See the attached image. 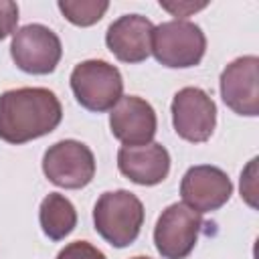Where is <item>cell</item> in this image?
Returning <instances> with one entry per match:
<instances>
[{"mask_svg": "<svg viewBox=\"0 0 259 259\" xmlns=\"http://www.w3.org/2000/svg\"><path fill=\"white\" fill-rule=\"evenodd\" d=\"M255 162H257V158H253L251 162H249V166H247V170L241 174V196H245V200L251 204V206H255V200H253V196H255Z\"/></svg>", "mask_w": 259, "mask_h": 259, "instance_id": "ac0fdd59", "label": "cell"}, {"mask_svg": "<svg viewBox=\"0 0 259 259\" xmlns=\"http://www.w3.org/2000/svg\"><path fill=\"white\" fill-rule=\"evenodd\" d=\"M63 16L75 26H91L103 18L109 8L105 0H59L57 2Z\"/></svg>", "mask_w": 259, "mask_h": 259, "instance_id": "9a60e30c", "label": "cell"}, {"mask_svg": "<svg viewBox=\"0 0 259 259\" xmlns=\"http://www.w3.org/2000/svg\"><path fill=\"white\" fill-rule=\"evenodd\" d=\"M206 53V36L202 28L190 20L176 18L154 26L152 55L170 69L196 67Z\"/></svg>", "mask_w": 259, "mask_h": 259, "instance_id": "277c9868", "label": "cell"}, {"mask_svg": "<svg viewBox=\"0 0 259 259\" xmlns=\"http://www.w3.org/2000/svg\"><path fill=\"white\" fill-rule=\"evenodd\" d=\"M38 223L51 241H63L77 227V210L65 194L49 192L40 202Z\"/></svg>", "mask_w": 259, "mask_h": 259, "instance_id": "5bb4252c", "label": "cell"}, {"mask_svg": "<svg viewBox=\"0 0 259 259\" xmlns=\"http://www.w3.org/2000/svg\"><path fill=\"white\" fill-rule=\"evenodd\" d=\"M69 81L77 103L93 113L113 109L123 97V77L119 69L101 59H89L75 65Z\"/></svg>", "mask_w": 259, "mask_h": 259, "instance_id": "3957f363", "label": "cell"}, {"mask_svg": "<svg viewBox=\"0 0 259 259\" xmlns=\"http://www.w3.org/2000/svg\"><path fill=\"white\" fill-rule=\"evenodd\" d=\"M132 259H152V257H146V255H138V257H132Z\"/></svg>", "mask_w": 259, "mask_h": 259, "instance_id": "ffe728a7", "label": "cell"}, {"mask_svg": "<svg viewBox=\"0 0 259 259\" xmlns=\"http://www.w3.org/2000/svg\"><path fill=\"white\" fill-rule=\"evenodd\" d=\"M55 259H107L101 249L87 241H73L65 245Z\"/></svg>", "mask_w": 259, "mask_h": 259, "instance_id": "2e32d148", "label": "cell"}, {"mask_svg": "<svg viewBox=\"0 0 259 259\" xmlns=\"http://www.w3.org/2000/svg\"><path fill=\"white\" fill-rule=\"evenodd\" d=\"M42 172L59 188H85L95 176V156L79 140H61L47 148Z\"/></svg>", "mask_w": 259, "mask_h": 259, "instance_id": "5b68a950", "label": "cell"}, {"mask_svg": "<svg viewBox=\"0 0 259 259\" xmlns=\"http://www.w3.org/2000/svg\"><path fill=\"white\" fill-rule=\"evenodd\" d=\"M231 194H233L231 178L227 176L225 170L210 164L190 166L180 182L182 204H186L198 214L219 210L223 204L229 202Z\"/></svg>", "mask_w": 259, "mask_h": 259, "instance_id": "9c48e42d", "label": "cell"}, {"mask_svg": "<svg viewBox=\"0 0 259 259\" xmlns=\"http://www.w3.org/2000/svg\"><path fill=\"white\" fill-rule=\"evenodd\" d=\"M109 127L113 138L123 146H146L156 136L158 117L146 99L123 95L109 113Z\"/></svg>", "mask_w": 259, "mask_h": 259, "instance_id": "8fae6325", "label": "cell"}, {"mask_svg": "<svg viewBox=\"0 0 259 259\" xmlns=\"http://www.w3.org/2000/svg\"><path fill=\"white\" fill-rule=\"evenodd\" d=\"M93 225L99 237L111 247H130L142 231L144 204L130 190H107L93 206Z\"/></svg>", "mask_w": 259, "mask_h": 259, "instance_id": "7a4b0ae2", "label": "cell"}, {"mask_svg": "<svg viewBox=\"0 0 259 259\" xmlns=\"http://www.w3.org/2000/svg\"><path fill=\"white\" fill-rule=\"evenodd\" d=\"M170 111L174 132L190 144L206 142L217 127V105L200 87H182L176 91Z\"/></svg>", "mask_w": 259, "mask_h": 259, "instance_id": "ba28073f", "label": "cell"}, {"mask_svg": "<svg viewBox=\"0 0 259 259\" xmlns=\"http://www.w3.org/2000/svg\"><path fill=\"white\" fill-rule=\"evenodd\" d=\"M10 57L14 65L30 75H49L63 57L61 38L45 24H26L12 34Z\"/></svg>", "mask_w": 259, "mask_h": 259, "instance_id": "8992f818", "label": "cell"}, {"mask_svg": "<svg viewBox=\"0 0 259 259\" xmlns=\"http://www.w3.org/2000/svg\"><path fill=\"white\" fill-rule=\"evenodd\" d=\"M18 4L12 0H0V40L16 32Z\"/></svg>", "mask_w": 259, "mask_h": 259, "instance_id": "e0dca14e", "label": "cell"}, {"mask_svg": "<svg viewBox=\"0 0 259 259\" xmlns=\"http://www.w3.org/2000/svg\"><path fill=\"white\" fill-rule=\"evenodd\" d=\"M117 168L125 178L140 186H156L170 174V154L158 142L146 146H121L117 152Z\"/></svg>", "mask_w": 259, "mask_h": 259, "instance_id": "4fadbf2b", "label": "cell"}, {"mask_svg": "<svg viewBox=\"0 0 259 259\" xmlns=\"http://www.w3.org/2000/svg\"><path fill=\"white\" fill-rule=\"evenodd\" d=\"M221 97L239 115H259V59L245 55L231 61L221 73Z\"/></svg>", "mask_w": 259, "mask_h": 259, "instance_id": "30bf717a", "label": "cell"}, {"mask_svg": "<svg viewBox=\"0 0 259 259\" xmlns=\"http://www.w3.org/2000/svg\"><path fill=\"white\" fill-rule=\"evenodd\" d=\"M63 119L59 97L45 87H18L0 95V140L6 144H26L38 140Z\"/></svg>", "mask_w": 259, "mask_h": 259, "instance_id": "6da1fadb", "label": "cell"}, {"mask_svg": "<svg viewBox=\"0 0 259 259\" xmlns=\"http://www.w3.org/2000/svg\"><path fill=\"white\" fill-rule=\"evenodd\" d=\"M202 217L182 202L162 210L154 227V245L164 259H186L200 235Z\"/></svg>", "mask_w": 259, "mask_h": 259, "instance_id": "52a82bcc", "label": "cell"}, {"mask_svg": "<svg viewBox=\"0 0 259 259\" xmlns=\"http://www.w3.org/2000/svg\"><path fill=\"white\" fill-rule=\"evenodd\" d=\"M160 6H162L164 10H168V12H172L174 16H188L190 12H196V10L204 8L206 2H200V4H194V2H174V4H170V2H160Z\"/></svg>", "mask_w": 259, "mask_h": 259, "instance_id": "d6986e66", "label": "cell"}, {"mask_svg": "<svg viewBox=\"0 0 259 259\" xmlns=\"http://www.w3.org/2000/svg\"><path fill=\"white\" fill-rule=\"evenodd\" d=\"M154 24L142 14H123L105 32V45L121 63H142L152 55Z\"/></svg>", "mask_w": 259, "mask_h": 259, "instance_id": "7c38bea8", "label": "cell"}]
</instances>
